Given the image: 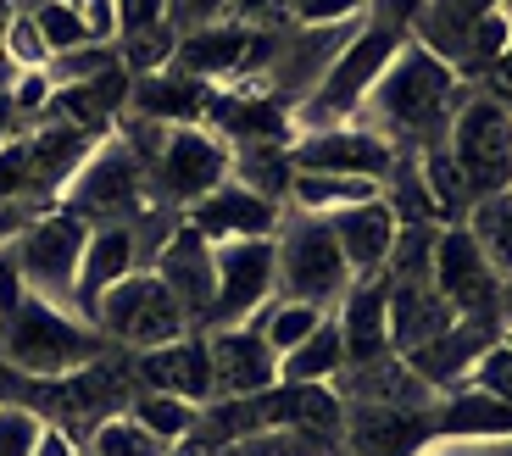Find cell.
<instances>
[{
    "mask_svg": "<svg viewBox=\"0 0 512 456\" xmlns=\"http://www.w3.org/2000/svg\"><path fill=\"white\" fill-rule=\"evenodd\" d=\"M384 306H390V279L384 273L357 279L346 290V301L334 306V323H340V340H346V368L396 356L390 351V329H384Z\"/></svg>",
    "mask_w": 512,
    "mask_h": 456,
    "instance_id": "obj_25",
    "label": "cell"
},
{
    "mask_svg": "<svg viewBox=\"0 0 512 456\" xmlns=\"http://www.w3.org/2000/svg\"><path fill=\"white\" fill-rule=\"evenodd\" d=\"M106 351H117L90 317L67 312V306H51L39 295H17V306L0 312V362L28 384H51L67 379V373L101 362Z\"/></svg>",
    "mask_w": 512,
    "mask_h": 456,
    "instance_id": "obj_2",
    "label": "cell"
},
{
    "mask_svg": "<svg viewBox=\"0 0 512 456\" xmlns=\"http://www.w3.org/2000/svg\"><path fill=\"white\" fill-rule=\"evenodd\" d=\"M39 212H45L39 201H0V251H12V245L23 240V228L34 223Z\"/></svg>",
    "mask_w": 512,
    "mask_h": 456,
    "instance_id": "obj_47",
    "label": "cell"
},
{
    "mask_svg": "<svg viewBox=\"0 0 512 456\" xmlns=\"http://www.w3.org/2000/svg\"><path fill=\"white\" fill-rule=\"evenodd\" d=\"M0 201H34V178H28L23 134L0 145ZM39 206H45V201H39Z\"/></svg>",
    "mask_w": 512,
    "mask_h": 456,
    "instance_id": "obj_43",
    "label": "cell"
},
{
    "mask_svg": "<svg viewBox=\"0 0 512 456\" xmlns=\"http://www.w3.org/2000/svg\"><path fill=\"white\" fill-rule=\"evenodd\" d=\"M23 390H28V379H17V373L0 362V401H23Z\"/></svg>",
    "mask_w": 512,
    "mask_h": 456,
    "instance_id": "obj_51",
    "label": "cell"
},
{
    "mask_svg": "<svg viewBox=\"0 0 512 456\" xmlns=\"http://www.w3.org/2000/svg\"><path fill=\"white\" fill-rule=\"evenodd\" d=\"M84 456H90V451H84Z\"/></svg>",
    "mask_w": 512,
    "mask_h": 456,
    "instance_id": "obj_55",
    "label": "cell"
},
{
    "mask_svg": "<svg viewBox=\"0 0 512 456\" xmlns=\"http://www.w3.org/2000/svg\"><path fill=\"white\" fill-rule=\"evenodd\" d=\"M206 356H212V390L223 395H268L279 384V356L262 340L256 323H229V329H206Z\"/></svg>",
    "mask_w": 512,
    "mask_h": 456,
    "instance_id": "obj_13",
    "label": "cell"
},
{
    "mask_svg": "<svg viewBox=\"0 0 512 456\" xmlns=\"http://www.w3.org/2000/svg\"><path fill=\"white\" fill-rule=\"evenodd\" d=\"M223 145H290V112L256 89H229V95H212L206 101V123Z\"/></svg>",
    "mask_w": 512,
    "mask_h": 456,
    "instance_id": "obj_21",
    "label": "cell"
},
{
    "mask_svg": "<svg viewBox=\"0 0 512 456\" xmlns=\"http://www.w3.org/2000/svg\"><path fill=\"white\" fill-rule=\"evenodd\" d=\"M151 273H162V284L179 295L190 323H206V306H212V245H206L184 217H179V228L167 234V245L156 251Z\"/></svg>",
    "mask_w": 512,
    "mask_h": 456,
    "instance_id": "obj_24",
    "label": "cell"
},
{
    "mask_svg": "<svg viewBox=\"0 0 512 456\" xmlns=\"http://www.w3.org/2000/svg\"><path fill=\"white\" fill-rule=\"evenodd\" d=\"M501 12H507V17H512V0H501Z\"/></svg>",
    "mask_w": 512,
    "mask_h": 456,
    "instance_id": "obj_54",
    "label": "cell"
},
{
    "mask_svg": "<svg viewBox=\"0 0 512 456\" xmlns=\"http://www.w3.org/2000/svg\"><path fill=\"white\" fill-rule=\"evenodd\" d=\"M229 145L212 134V128H167V145L151 167H145V190L151 206L167 212H190L201 195H212L218 184H229Z\"/></svg>",
    "mask_w": 512,
    "mask_h": 456,
    "instance_id": "obj_9",
    "label": "cell"
},
{
    "mask_svg": "<svg viewBox=\"0 0 512 456\" xmlns=\"http://www.w3.org/2000/svg\"><path fill=\"white\" fill-rule=\"evenodd\" d=\"M140 267V251H134V228L128 223H101L90 228L84 240V256H78V284H73V312L95 317V301L112 290L117 279H128Z\"/></svg>",
    "mask_w": 512,
    "mask_h": 456,
    "instance_id": "obj_23",
    "label": "cell"
},
{
    "mask_svg": "<svg viewBox=\"0 0 512 456\" xmlns=\"http://www.w3.org/2000/svg\"><path fill=\"white\" fill-rule=\"evenodd\" d=\"M128 373H134V384H140V390L179 395V401H190V406L218 401V390H212V356H206L201 334H179V340H167V345L134 351Z\"/></svg>",
    "mask_w": 512,
    "mask_h": 456,
    "instance_id": "obj_16",
    "label": "cell"
},
{
    "mask_svg": "<svg viewBox=\"0 0 512 456\" xmlns=\"http://www.w3.org/2000/svg\"><path fill=\"white\" fill-rule=\"evenodd\" d=\"M346 440L351 456H418L435 440V412L423 406H384V401H346Z\"/></svg>",
    "mask_w": 512,
    "mask_h": 456,
    "instance_id": "obj_15",
    "label": "cell"
},
{
    "mask_svg": "<svg viewBox=\"0 0 512 456\" xmlns=\"http://www.w3.org/2000/svg\"><path fill=\"white\" fill-rule=\"evenodd\" d=\"M34 456H84V445H78V440H73V434H67V429H56V423L45 418V434H39Z\"/></svg>",
    "mask_w": 512,
    "mask_h": 456,
    "instance_id": "obj_49",
    "label": "cell"
},
{
    "mask_svg": "<svg viewBox=\"0 0 512 456\" xmlns=\"http://www.w3.org/2000/svg\"><path fill=\"white\" fill-rule=\"evenodd\" d=\"M195 412H201V406L179 401V395H162V390H140V384H134V395H128V418L140 423L145 434H156V440H162L167 451L190 440Z\"/></svg>",
    "mask_w": 512,
    "mask_h": 456,
    "instance_id": "obj_31",
    "label": "cell"
},
{
    "mask_svg": "<svg viewBox=\"0 0 512 456\" xmlns=\"http://www.w3.org/2000/svg\"><path fill=\"white\" fill-rule=\"evenodd\" d=\"M496 340H501V323H490V317H457L446 334H435L429 345H418V351L407 356V368L418 373L423 384H440V390H451V384L474 368V362H479V356H485Z\"/></svg>",
    "mask_w": 512,
    "mask_h": 456,
    "instance_id": "obj_22",
    "label": "cell"
},
{
    "mask_svg": "<svg viewBox=\"0 0 512 456\" xmlns=\"http://www.w3.org/2000/svg\"><path fill=\"white\" fill-rule=\"evenodd\" d=\"M223 17H229V0H167V28H173V34L223 23Z\"/></svg>",
    "mask_w": 512,
    "mask_h": 456,
    "instance_id": "obj_44",
    "label": "cell"
},
{
    "mask_svg": "<svg viewBox=\"0 0 512 456\" xmlns=\"http://www.w3.org/2000/svg\"><path fill=\"white\" fill-rule=\"evenodd\" d=\"M384 279H390V306H384L390 351L412 356L418 345H429L435 334H446L457 323V306L435 290L429 273H384Z\"/></svg>",
    "mask_w": 512,
    "mask_h": 456,
    "instance_id": "obj_17",
    "label": "cell"
},
{
    "mask_svg": "<svg viewBox=\"0 0 512 456\" xmlns=\"http://www.w3.org/2000/svg\"><path fill=\"white\" fill-rule=\"evenodd\" d=\"M17 128H23V123H17L12 95H0V145H6V140H17Z\"/></svg>",
    "mask_w": 512,
    "mask_h": 456,
    "instance_id": "obj_50",
    "label": "cell"
},
{
    "mask_svg": "<svg viewBox=\"0 0 512 456\" xmlns=\"http://www.w3.org/2000/svg\"><path fill=\"white\" fill-rule=\"evenodd\" d=\"M106 134H90V128H73L62 117H39L34 128L23 134V156H28V178H34V201L56 206L62 184L90 162V151L101 145Z\"/></svg>",
    "mask_w": 512,
    "mask_h": 456,
    "instance_id": "obj_18",
    "label": "cell"
},
{
    "mask_svg": "<svg viewBox=\"0 0 512 456\" xmlns=\"http://www.w3.org/2000/svg\"><path fill=\"white\" fill-rule=\"evenodd\" d=\"M396 145L362 123H334V128H307L290 140V167L295 173H334V178H373L390 184L396 173Z\"/></svg>",
    "mask_w": 512,
    "mask_h": 456,
    "instance_id": "obj_11",
    "label": "cell"
},
{
    "mask_svg": "<svg viewBox=\"0 0 512 456\" xmlns=\"http://www.w3.org/2000/svg\"><path fill=\"white\" fill-rule=\"evenodd\" d=\"M468 234H474V245L485 251V262L496 267V279H512V190L474 201Z\"/></svg>",
    "mask_w": 512,
    "mask_h": 456,
    "instance_id": "obj_32",
    "label": "cell"
},
{
    "mask_svg": "<svg viewBox=\"0 0 512 456\" xmlns=\"http://www.w3.org/2000/svg\"><path fill=\"white\" fill-rule=\"evenodd\" d=\"M6 23H12V0H0V39H6Z\"/></svg>",
    "mask_w": 512,
    "mask_h": 456,
    "instance_id": "obj_53",
    "label": "cell"
},
{
    "mask_svg": "<svg viewBox=\"0 0 512 456\" xmlns=\"http://www.w3.org/2000/svg\"><path fill=\"white\" fill-rule=\"evenodd\" d=\"M251 34L256 28H240V23H206V28H190V34H179V45H173V62L179 73L201 78V84H218V78H234L245 62V51H251Z\"/></svg>",
    "mask_w": 512,
    "mask_h": 456,
    "instance_id": "obj_26",
    "label": "cell"
},
{
    "mask_svg": "<svg viewBox=\"0 0 512 456\" xmlns=\"http://www.w3.org/2000/svg\"><path fill=\"white\" fill-rule=\"evenodd\" d=\"M84 451L90 456H167V445L156 440V434H145L128 412H117V418L95 423L90 440H84Z\"/></svg>",
    "mask_w": 512,
    "mask_h": 456,
    "instance_id": "obj_34",
    "label": "cell"
},
{
    "mask_svg": "<svg viewBox=\"0 0 512 456\" xmlns=\"http://www.w3.org/2000/svg\"><path fill=\"white\" fill-rule=\"evenodd\" d=\"M295 28H329V23H357L368 0H284Z\"/></svg>",
    "mask_w": 512,
    "mask_h": 456,
    "instance_id": "obj_42",
    "label": "cell"
},
{
    "mask_svg": "<svg viewBox=\"0 0 512 456\" xmlns=\"http://www.w3.org/2000/svg\"><path fill=\"white\" fill-rule=\"evenodd\" d=\"M229 178L234 184H245V190L268 195V201H290V145H229Z\"/></svg>",
    "mask_w": 512,
    "mask_h": 456,
    "instance_id": "obj_29",
    "label": "cell"
},
{
    "mask_svg": "<svg viewBox=\"0 0 512 456\" xmlns=\"http://www.w3.org/2000/svg\"><path fill=\"white\" fill-rule=\"evenodd\" d=\"M273 295H279L273 240H223V245H212V306H206V329L251 323Z\"/></svg>",
    "mask_w": 512,
    "mask_h": 456,
    "instance_id": "obj_10",
    "label": "cell"
},
{
    "mask_svg": "<svg viewBox=\"0 0 512 456\" xmlns=\"http://www.w3.org/2000/svg\"><path fill=\"white\" fill-rule=\"evenodd\" d=\"M56 206H62V212H73V217H84L90 228H101V223H134V217L151 206V190H145V162L128 151L117 134H106V140L90 151V162H84L62 184Z\"/></svg>",
    "mask_w": 512,
    "mask_h": 456,
    "instance_id": "obj_6",
    "label": "cell"
},
{
    "mask_svg": "<svg viewBox=\"0 0 512 456\" xmlns=\"http://www.w3.org/2000/svg\"><path fill=\"white\" fill-rule=\"evenodd\" d=\"M340 456H346V451H340Z\"/></svg>",
    "mask_w": 512,
    "mask_h": 456,
    "instance_id": "obj_56",
    "label": "cell"
},
{
    "mask_svg": "<svg viewBox=\"0 0 512 456\" xmlns=\"http://www.w3.org/2000/svg\"><path fill=\"white\" fill-rule=\"evenodd\" d=\"M329 228H334V240H340V256H346L351 273H357V279H373V273L390 262V251H396L401 217L384 195H373V201H357V206H346V212H334Z\"/></svg>",
    "mask_w": 512,
    "mask_h": 456,
    "instance_id": "obj_19",
    "label": "cell"
},
{
    "mask_svg": "<svg viewBox=\"0 0 512 456\" xmlns=\"http://www.w3.org/2000/svg\"><path fill=\"white\" fill-rule=\"evenodd\" d=\"M340 368H346V340H340V323L329 312L290 356H279V384H334Z\"/></svg>",
    "mask_w": 512,
    "mask_h": 456,
    "instance_id": "obj_28",
    "label": "cell"
},
{
    "mask_svg": "<svg viewBox=\"0 0 512 456\" xmlns=\"http://www.w3.org/2000/svg\"><path fill=\"white\" fill-rule=\"evenodd\" d=\"M446 156L462 173L468 206L512 190V106L501 95H468L446 128Z\"/></svg>",
    "mask_w": 512,
    "mask_h": 456,
    "instance_id": "obj_5",
    "label": "cell"
},
{
    "mask_svg": "<svg viewBox=\"0 0 512 456\" xmlns=\"http://www.w3.org/2000/svg\"><path fill=\"white\" fill-rule=\"evenodd\" d=\"M468 390H485V395H496V401L512 406V345L507 340H496L474 368H468Z\"/></svg>",
    "mask_w": 512,
    "mask_h": 456,
    "instance_id": "obj_41",
    "label": "cell"
},
{
    "mask_svg": "<svg viewBox=\"0 0 512 456\" xmlns=\"http://www.w3.org/2000/svg\"><path fill=\"white\" fill-rule=\"evenodd\" d=\"M273 262H279V295L284 301H307L318 312H334L346 301V290L357 284V273L340 256L329 217L295 212L290 223H279L273 234Z\"/></svg>",
    "mask_w": 512,
    "mask_h": 456,
    "instance_id": "obj_4",
    "label": "cell"
},
{
    "mask_svg": "<svg viewBox=\"0 0 512 456\" xmlns=\"http://www.w3.org/2000/svg\"><path fill=\"white\" fill-rule=\"evenodd\" d=\"M435 440H512V406L462 384L435 406Z\"/></svg>",
    "mask_w": 512,
    "mask_h": 456,
    "instance_id": "obj_27",
    "label": "cell"
},
{
    "mask_svg": "<svg viewBox=\"0 0 512 456\" xmlns=\"http://www.w3.org/2000/svg\"><path fill=\"white\" fill-rule=\"evenodd\" d=\"M184 223H190L206 245H223V240H273V234H279V223H284V206L229 178V184H218L212 195H201V201L184 212Z\"/></svg>",
    "mask_w": 512,
    "mask_h": 456,
    "instance_id": "obj_14",
    "label": "cell"
},
{
    "mask_svg": "<svg viewBox=\"0 0 512 456\" xmlns=\"http://www.w3.org/2000/svg\"><path fill=\"white\" fill-rule=\"evenodd\" d=\"M229 23L273 34V28H290V6L284 0H229Z\"/></svg>",
    "mask_w": 512,
    "mask_h": 456,
    "instance_id": "obj_45",
    "label": "cell"
},
{
    "mask_svg": "<svg viewBox=\"0 0 512 456\" xmlns=\"http://www.w3.org/2000/svg\"><path fill=\"white\" fill-rule=\"evenodd\" d=\"M84 240H90V223H84V217L62 212V206H45V212L23 228V240L12 245V267H17V279H23V290L73 312V284H78Z\"/></svg>",
    "mask_w": 512,
    "mask_h": 456,
    "instance_id": "obj_8",
    "label": "cell"
},
{
    "mask_svg": "<svg viewBox=\"0 0 512 456\" xmlns=\"http://www.w3.org/2000/svg\"><path fill=\"white\" fill-rule=\"evenodd\" d=\"M507 45H512V17L496 6V12H485L474 23V34H468V62L462 67H496L507 56Z\"/></svg>",
    "mask_w": 512,
    "mask_h": 456,
    "instance_id": "obj_40",
    "label": "cell"
},
{
    "mask_svg": "<svg viewBox=\"0 0 512 456\" xmlns=\"http://www.w3.org/2000/svg\"><path fill=\"white\" fill-rule=\"evenodd\" d=\"M117 12V34H134V28L167 23V0H112Z\"/></svg>",
    "mask_w": 512,
    "mask_h": 456,
    "instance_id": "obj_46",
    "label": "cell"
},
{
    "mask_svg": "<svg viewBox=\"0 0 512 456\" xmlns=\"http://www.w3.org/2000/svg\"><path fill=\"white\" fill-rule=\"evenodd\" d=\"M12 78H17V67L6 62V51H0V95H6V89H12Z\"/></svg>",
    "mask_w": 512,
    "mask_h": 456,
    "instance_id": "obj_52",
    "label": "cell"
},
{
    "mask_svg": "<svg viewBox=\"0 0 512 456\" xmlns=\"http://www.w3.org/2000/svg\"><path fill=\"white\" fill-rule=\"evenodd\" d=\"M173 45H179V34L167 23L134 28V34H117V62L128 67V78H140V73H156V67L173 62Z\"/></svg>",
    "mask_w": 512,
    "mask_h": 456,
    "instance_id": "obj_35",
    "label": "cell"
},
{
    "mask_svg": "<svg viewBox=\"0 0 512 456\" xmlns=\"http://www.w3.org/2000/svg\"><path fill=\"white\" fill-rule=\"evenodd\" d=\"M45 418L28 401H0V456H34Z\"/></svg>",
    "mask_w": 512,
    "mask_h": 456,
    "instance_id": "obj_38",
    "label": "cell"
},
{
    "mask_svg": "<svg viewBox=\"0 0 512 456\" xmlns=\"http://www.w3.org/2000/svg\"><path fill=\"white\" fill-rule=\"evenodd\" d=\"M95 329L106 334L112 345H128V351H151V345H167L190 334V312L179 306V295L162 284V273L151 267H134L128 279H117L112 290L95 301Z\"/></svg>",
    "mask_w": 512,
    "mask_h": 456,
    "instance_id": "obj_7",
    "label": "cell"
},
{
    "mask_svg": "<svg viewBox=\"0 0 512 456\" xmlns=\"http://www.w3.org/2000/svg\"><path fill=\"white\" fill-rule=\"evenodd\" d=\"M373 195H384V184H373V178H334V173H295L290 178L295 212H312V217H334L357 201H373Z\"/></svg>",
    "mask_w": 512,
    "mask_h": 456,
    "instance_id": "obj_30",
    "label": "cell"
},
{
    "mask_svg": "<svg viewBox=\"0 0 512 456\" xmlns=\"http://www.w3.org/2000/svg\"><path fill=\"white\" fill-rule=\"evenodd\" d=\"M462 95V73L451 62H440L435 51H423L418 39L407 34L390 67L379 73V84L368 89L357 123L384 134L390 145H412V151H435L446 145V128L457 117Z\"/></svg>",
    "mask_w": 512,
    "mask_h": 456,
    "instance_id": "obj_1",
    "label": "cell"
},
{
    "mask_svg": "<svg viewBox=\"0 0 512 456\" xmlns=\"http://www.w3.org/2000/svg\"><path fill=\"white\" fill-rule=\"evenodd\" d=\"M407 45V28L384 23V17H362L357 34L346 39V51L329 62V73L312 84V95L290 112L295 134H307V128H334V123H357L362 101H368V89L379 84V73L390 67V56Z\"/></svg>",
    "mask_w": 512,
    "mask_h": 456,
    "instance_id": "obj_3",
    "label": "cell"
},
{
    "mask_svg": "<svg viewBox=\"0 0 512 456\" xmlns=\"http://www.w3.org/2000/svg\"><path fill=\"white\" fill-rule=\"evenodd\" d=\"M0 51H6V62H12L17 73H34V67L51 62V51H45V39H39V28H34V12H12Z\"/></svg>",
    "mask_w": 512,
    "mask_h": 456,
    "instance_id": "obj_39",
    "label": "cell"
},
{
    "mask_svg": "<svg viewBox=\"0 0 512 456\" xmlns=\"http://www.w3.org/2000/svg\"><path fill=\"white\" fill-rule=\"evenodd\" d=\"M106 67H117V39H90V45H73V51L51 56V62H45V73H51V84H84V78L106 73Z\"/></svg>",
    "mask_w": 512,
    "mask_h": 456,
    "instance_id": "obj_37",
    "label": "cell"
},
{
    "mask_svg": "<svg viewBox=\"0 0 512 456\" xmlns=\"http://www.w3.org/2000/svg\"><path fill=\"white\" fill-rule=\"evenodd\" d=\"M418 456H512V440H435Z\"/></svg>",
    "mask_w": 512,
    "mask_h": 456,
    "instance_id": "obj_48",
    "label": "cell"
},
{
    "mask_svg": "<svg viewBox=\"0 0 512 456\" xmlns=\"http://www.w3.org/2000/svg\"><path fill=\"white\" fill-rule=\"evenodd\" d=\"M206 101H212V84L179 73V67H156V73H140L128 84V112L145 117V123H162V128L206 123Z\"/></svg>",
    "mask_w": 512,
    "mask_h": 456,
    "instance_id": "obj_20",
    "label": "cell"
},
{
    "mask_svg": "<svg viewBox=\"0 0 512 456\" xmlns=\"http://www.w3.org/2000/svg\"><path fill=\"white\" fill-rule=\"evenodd\" d=\"M323 317H329V312H318V306H307V301H284V295H273V301L262 306L251 323L262 329V340L273 345V356H290L295 345H301L312 329H318Z\"/></svg>",
    "mask_w": 512,
    "mask_h": 456,
    "instance_id": "obj_33",
    "label": "cell"
},
{
    "mask_svg": "<svg viewBox=\"0 0 512 456\" xmlns=\"http://www.w3.org/2000/svg\"><path fill=\"white\" fill-rule=\"evenodd\" d=\"M34 28H39V39H45V51L51 56L73 51V45H90V23H84V12L67 6V0H45V6H34Z\"/></svg>",
    "mask_w": 512,
    "mask_h": 456,
    "instance_id": "obj_36",
    "label": "cell"
},
{
    "mask_svg": "<svg viewBox=\"0 0 512 456\" xmlns=\"http://www.w3.org/2000/svg\"><path fill=\"white\" fill-rule=\"evenodd\" d=\"M429 279L435 290L457 306V317H490L501 323V279L485 262V251L474 245L468 228H440L435 251H429Z\"/></svg>",
    "mask_w": 512,
    "mask_h": 456,
    "instance_id": "obj_12",
    "label": "cell"
}]
</instances>
